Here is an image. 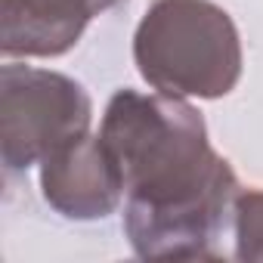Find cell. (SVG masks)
Masks as SVG:
<instances>
[{
    "label": "cell",
    "mask_w": 263,
    "mask_h": 263,
    "mask_svg": "<svg viewBox=\"0 0 263 263\" xmlns=\"http://www.w3.org/2000/svg\"><path fill=\"white\" fill-rule=\"evenodd\" d=\"M235 257L245 263H263V189H238L232 201Z\"/></svg>",
    "instance_id": "8992f818"
},
{
    "label": "cell",
    "mask_w": 263,
    "mask_h": 263,
    "mask_svg": "<svg viewBox=\"0 0 263 263\" xmlns=\"http://www.w3.org/2000/svg\"><path fill=\"white\" fill-rule=\"evenodd\" d=\"M134 62L158 93L220 99L241 78V37L214 0H155L134 31Z\"/></svg>",
    "instance_id": "7a4b0ae2"
},
{
    "label": "cell",
    "mask_w": 263,
    "mask_h": 263,
    "mask_svg": "<svg viewBox=\"0 0 263 263\" xmlns=\"http://www.w3.org/2000/svg\"><path fill=\"white\" fill-rule=\"evenodd\" d=\"M93 99L74 78L34 65L0 68V158L7 174L41 164L74 137L90 134Z\"/></svg>",
    "instance_id": "3957f363"
},
{
    "label": "cell",
    "mask_w": 263,
    "mask_h": 263,
    "mask_svg": "<svg viewBox=\"0 0 263 263\" xmlns=\"http://www.w3.org/2000/svg\"><path fill=\"white\" fill-rule=\"evenodd\" d=\"M99 137L124 177V232L143 260L217 257L238 180L183 96L118 90Z\"/></svg>",
    "instance_id": "6da1fadb"
},
{
    "label": "cell",
    "mask_w": 263,
    "mask_h": 263,
    "mask_svg": "<svg viewBox=\"0 0 263 263\" xmlns=\"http://www.w3.org/2000/svg\"><path fill=\"white\" fill-rule=\"evenodd\" d=\"M41 195L65 220H105L124 198V177L99 134H84L41 161Z\"/></svg>",
    "instance_id": "277c9868"
},
{
    "label": "cell",
    "mask_w": 263,
    "mask_h": 263,
    "mask_svg": "<svg viewBox=\"0 0 263 263\" xmlns=\"http://www.w3.org/2000/svg\"><path fill=\"white\" fill-rule=\"evenodd\" d=\"M121 0H4L0 50L7 59H53L68 53L93 16Z\"/></svg>",
    "instance_id": "5b68a950"
}]
</instances>
